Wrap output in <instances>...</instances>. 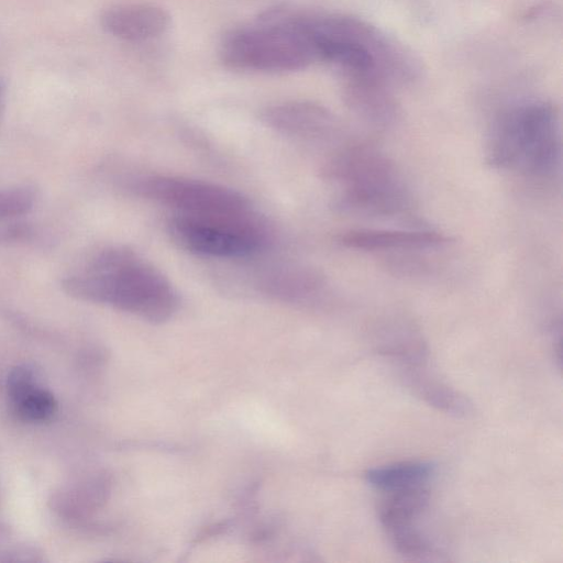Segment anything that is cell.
Returning <instances> with one entry per match:
<instances>
[{
	"instance_id": "cell-3",
	"label": "cell",
	"mask_w": 563,
	"mask_h": 563,
	"mask_svg": "<svg viewBox=\"0 0 563 563\" xmlns=\"http://www.w3.org/2000/svg\"><path fill=\"white\" fill-rule=\"evenodd\" d=\"M322 173L340 187L334 206L341 212L395 217L412 207V196L400 169L372 144L343 145L328 157Z\"/></svg>"
},
{
	"instance_id": "cell-4",
	"label": "cell",
	"mask_w": 563,
	"mask_h": 563,
	"mask_svg": "<svg viewBox=\"0 0 563 563\" xmlns=\"http://www.w3.org/2000/svg\"><path fill=\"white\" fill-rule=\"evenodd\" d=\"M561 153L556 109L548 101L530 100L497 114L487 137L485 161L495 169L544 179L559 172Z\"/></svg>"
},
{
	"instance_id": "cell-1",
	"label": "cell",
	"mask_w": 563,
	"mask_h": 563,
	"mask_svg": "<svg viewBox=\"0 0 563 563\" xmlns=\"http://www.w3.org/2000/svg\"><path fill=\"white\" fill-rule=\"evenodd\" d=\"M69 296L135 314L152 322L169 319L179 305L170 280L133 250L111 245L92 253L62 279Z\"/></svg>"
},
{
	"instance_id": "cell-18",
	"label": "cell",
	"mask_w": 563,
	"mask_h": 563,
	"mask_svg": "<svg viewBox=\"0 0 563 563\" xmlns=\"http://www.w3.org/2000/svg\"><path fill=\"white\" fill-rule=\"evenodd\" d=\"M36 236V230L27 222L10 220L0 227V245L32 242Z\"/></svg>"
},
{
	"instance_id": "cell-13",
	"label": "cell",
	"mask_w": 563,
	"mask_h": 563,
	"mask_svg": "<svg viewBox=\"0 0 563 563\" xmlns=\"http://www.w3.org/2000/svg\"><path fill=\"white\" fill-rule=\"evenodd\" d=\"M8 394L19 417L30 422L48 420L57 408L52 393L38 385L33 371L26 366L10 373Z\"/></svg>"
},
{
	"instance_id": "cell-11",
	"label": "cell",
	"mask_w": 563,
	"mask_h": 563,
	"mask_svg": "<svg viewBox=\"0 0 563 563\" xmlns=\"http://www.w3.org/2000/svg\"><path fill=\"white\" fill-rule=\"evenodd\" d=\"M339 242L347 249L365 252L418 251L443 246L450 238L429 229H353L342 233Z\"/></svg>"
},
{
	"instance_id": "cell-16",
	"label": "cell",
	"mask_w": 563,
	"mask_h": 563,
	"mask_svg": "<svg viewBox=\"0 0 563 563\" xmlns=\"http://www.w3.org/2000/svg\"><path fill=\"white\" fill-rule=\"evenodd\" d=\"M395 550L411 560H427L433 548L427 537L413 525L386 532Z\"/></svg>"
},
{
	"instance_id": "cell-14",
	"label": "cell",
	"mask_w": 563,
	"mask_h": 563,
	"mask_svg": "<svg viewBox=\"0 0 563 563\" xmlns=\"http://www.w3.org/2000/svg\"><path fill=\"white\" fill-rule=\"evenodd\" d=\"M434 472L431 462L406 461L368 468L364 476L371 486L389 493L428 486Z\"/></svg>"
},
{
	"instance_id": "cell-17",
	"label": "cell",
	"mask_w": 563,
	"mask_h": 563,
	"mask_svg": "<svg viewBox=\"0 0 563 563\" xmlns=\"http://www.w3.org/2000/svg\"><path fill=\"white\" fill-rule=\"evenodd\" d=\"M37 200L36 190L30 186L0 189V222L10 221L29 213Z\"/></svg>"
},
{
	"instance_id": "cell-9",
	"label": "cell",
	"mask_w": 563,
	"mask_h": 563,
	"mask_svg": "<svg viewBox=\"0 0 563 563\" xmlns=\"http://www.w3.org/2000/svg\"><path fill=\"white\" fill-rule=\"evenodd\" d=\"M391 87L376 77H343V100L364 123L386 130L400 119V108Z\"/></svg>"
},
{
	"instance_id": "cell-15",
	"label": "cell",
	"mask_w": 563,
	"mask_h": 563,
	"mask_svg": "<svg viewBox=\"0 0 563 563\" xmlns=\"http://www.w3.org/2000/svg\"><path fill=\"white\" fill-rule=\"evenodd\" d=\"M378 507V518L386 532L415 525L429 505L428 486L386 493Z\"/></svg>"
},
{
	"instance_id": "cell-7",
	"label": "cell",
	"mask_w": 563,
	"mask_h": 563,
	"mask_svg": "<svg viewBox=\"0 0 563 563\" xmlns=\"http://www.w3.org/2000/svg\"><path fill=\"white\" fill-rule=\"evenodd\" d=\"M134 196L167 207L177 213L235 214L252 211L241 192L212 181L174 175H142L128 180Z\"/></svg>"
},
{
	"instance_id": "cell-2",
	"label": "cell",
	"mask_w": 563,
	"mask_h": 563,
	"mask_svg": "<svg viewBox=\"0 0 563 563\" xmlns=\"http://www.w3.org/2000/svg\"><path fill=\"white\" fill-rule=\"evenodd\" d=\"M318 60L334 64L343 77H377L408 85L420 75L413 54L369 22L344 14L298 13Z\"/></svg>"
},
{
	"instance_id": "cell-6",
	"label": "cell",
	"mask_w": 563,
	"mask_h": 563,
	"mask_svg": "<svg viewBox=\"0 0 563 563\" xmlns=\"http://www.w3.org/2000/svg\"><path fill=\"white\" fill-rule=\"evenodd\" d=\"M166 228L180 249L213 258L252 257L264 251L271 240L267 227L253 210L235 214L173 212Z\"/></svg>"
},
{
	"instance_id": "cell-19",
	"label": "cell",
	"mask_w": 563,
	"mask_h": 563,
	"mask_svg": "<svg viewBox=\"0 0 563 563\" xmlns=\"http://www.w3.org/2000/svg\"><path fill=\"white\" fill-rule=\"evenodd\" d=\"M0 95H1V87H0Z\"/></svg>"
},
{
	"instance_id": "cell-12",
	"label": "cell",
	"mask_w": 563,
	"mask_h": 563,
	"mask_svg": "<svg viewBox=\"0 0 563 563\" xmlns=\"http://www.w3.org/2000/svg\"><path fill=\"white\" fill-rule=\"evenodd\" d=\"M256 288L267 296L290 302H312L325 295L328 284L314 269L283 265L261 273Z\"/></svg>"
},
{
	"instance_id": "cell-10",
	"label": "cell",
	"mask_w": 563,
	"mask_h": 563,
	"mask_svg": "<svg viewBox=\"0 0 563 563\" xmlns=\"http://www.w3.org/2000/svg\"><path fill=\"white\" fill-rule=\"evenodd\" d=\"M103 30L128 42H144L164 34L170 24L169 13L154 3L129 2L112 5L100 18Z\"/></svg>"
},
{
	"instance_id": "cell-8",
	"label": "cell",
	"mask_w": 563,
	"mask_h": 563,
	"mask_svg": "<svg viewBox=\"0 0 563 563\" xmlns=\"http://www.w3.org/2000/svg\"><path fill=\"white\" fill-rule=\"evenodd\" d=\"M261 120L285 136L308 143L336 141L343 133L334 113L311 101L291 100L272 104L263 109Z\"/></svg>"
},
{
	"instance_id": "cell-5",
	"label": "cell",
	"mask_w": 563,
	"mask_h": 563,
	"mask_svg": "<svg viewBox=\"0 0 563 563\" xmlns=\"http://www.w3.org/2000/svg\"><path fill=\"white\" fill-rule=\"evenodd\" d=\"M220 57L230 68L266 73L300 70L318 60L297 12L286 8L272 9L256 24L227 33Z\"/></svg>"
}]
</instances>
